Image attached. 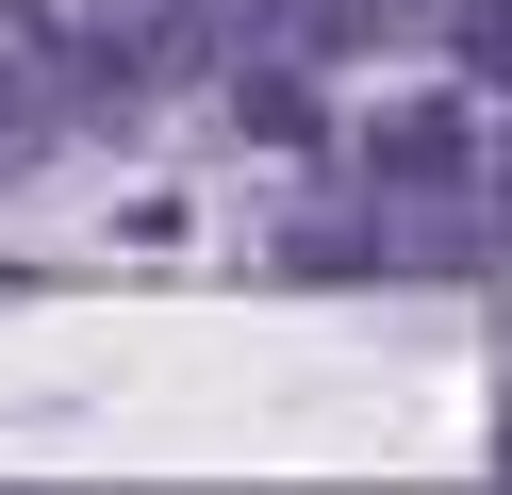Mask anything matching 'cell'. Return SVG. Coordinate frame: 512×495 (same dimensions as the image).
I'll use <instances>...</instances> for the list:
<instances>
[{
  "mask_svg": "<svg viewBox=\"0 0 512 495\" xmlns=\"http://www.w3.org/2000/svg\"><path fill=\"white\" fill-rule=\"evenodd\" d=\"M232 116L265 132V149H314V83H298V66H248V83H232Z\"/></svg>",
  "mask_w": 512,
  "mask_h": 495,
  "instance_id": "7a4b0ae2",
  "label": "cell"
},
{
  "mask_svg": "<svg viewBox=\"0 0 512 495\" xmlns=\"http://www.w3.org/2000/svg\"><path fill=\"white\" fill-rule=\"evenodd\" d=\"M364 165H380L397 198H463V182H479V116L413 99V116H380V132H364ZM479 264H496V248H479Z\"/></svg>",
  "mask_w": 512,
  "mask_h": 495,
  "instance_id": "6da1fadb",
  "label": "cell"
},
{
  "mask_svg": "<svg viewBox=\"0 0 512 495\" xmlns=\"http://www.w3.org/2000/svg\"><path fill=\"white\" fill-rule=\"evenodd\" d=\"M446 50H463V83L512 99V0H463V33H446Z\"/></svg>",
  "mask_w": 512,
  "mask_h": 495,
  "instance_id": "3957f363",
  "label": "cell"
},
{
  "mask_svg": "<svg viewBox=\"0 0 512 495\" xmlns=\"http://www.w3.org/2000/svg\"><path fill=\"white\" fill-rule=\"evenodd\" d=\"M479 248H512V149L479 165Z\"/></svg>",
  "mask_w": 512,
  "mask_h": 495,
  "instance_id": "5b68a950",
  "label": "cell"
},
{
  "mask_svg": "<svg viewBox=\"0 0 512 495\" xmlns=\"http://www.w3.org/2000/svg\"><path fill=\"white\" fill-rule=\"evenodd\" d=\"M281 33H298V50H347V33H380V0H265Z\"/></svg>",
  "mask_w": 512,
  "mask_h": 495,
  "instance_id": "277c9868",
  "label": "cell"
}]
</instances>
